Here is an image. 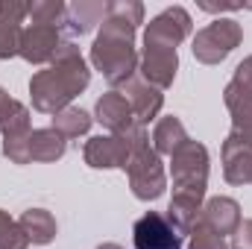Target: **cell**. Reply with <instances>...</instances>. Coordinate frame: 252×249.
I'll return each mask as SVG.
<instances>
[{"instance_id": "obj_1", "label": "cell", "mask_w": 252, "mask_h": 249, "mask_svg": "<svg viewBox=\"0 0 252 249\" xmlns=\"http://www.w3.org/2000/svg\"><path fill=\"white\" fill-rule=\"evenodd\" d=\"M88 79H91V70H88L85 59L79 56V50L70 41H64L56 59L50 62V67L38 70L30 79L32 109L44 112V115H59L70 106V100L79 91H85Z\"/></svg>"}, {"instance_id": "obj_2", "label": "cell", "mask_w": 252, "mask_h": 249, "mask_svg": "<svg viewBox=\"0 0 252 249\" xmlns=\"http://www.w3.org/2000/svg\"><path fill=\"white\" fill-rule=\"evenodd\" d=\"M91 62L106 76L112 88H124L138 70V53H135V27L121 18L106 15L103 30L91 47Z\"/></svg>"}, {"instance_id": "obj_3", "label": "cell", "mask_w": 252, "mask_h": 249, "mask_svg": "<svg viewBox=\"0 0 252 249\" xmlns=\"http://www.w3.org/2000/svg\"><path fill=\"white\" fill-rule=\"evenodd\" d=\"M126 173H129V187L138 199L150 202V199H158L167 187L164 179V167H161V156L150 147V138H147V129L138 135L135 141V150H132V158L126 164Z\"/></svg>"}, {"instance_id": "obj_4", "label": "cell", "mask_w": 252, "mask_h": 249, "mask_svg": "<svg viewBox=\"0 0 252 249\" xmlns=\"http://www.w3.org/2000/svg\"><path fill=\"white\" fill-rule=\"evenodd\" d=\"M170 173H173V193L202 196L208 185V150L188 138L170 156Z\"/></svg>"}, {"instance_id": "obj_5", "label": "cell", "mask_w": 252, "mask_h": 249, "mask_svg": "<svg viewBox=\"0 0 252 249\" xmlns=\"http://www.w3.org/2000/svg\"><path fill=\"white\" fill-rule=\"evenodd\" d=\"M244 38V30L232 18H220L193 35V56L202 64H220Z\"/></svg>"}, {"instance_id": "obj_6", "label": "cell", "mask_w": 252, "mask_h": 249, "mask_svg": "<svg viewBox=\"0 0 252 249\" xmlns=\"http://www.w3.org/2000/svg\"><path fill=\"white\" fill-rule=\"evenodd\" d=\"M144 132V126H135L124 135H97L85 144L82 156H85V164L88 167H97V170H106V167H121L126 170L129 158H132V150H135V141L138 135Z\"/></svg>"}, {"instance_id": "obj_7", "label": "cell", "mask_w": 252, "mask_h": 249, "mask_svg": "<svg viewBox=\"0 0 252 249\" xmlns=\"http://www.w3.org/2000/svg\"><path fill=\"white\" fill-rule=\"evenodd\" d=\"M182 238L185 235L158 211H147L132 226L135 249H182Z\"/></svg>"}, {"instance_id": "obj_8", "label": "cell", "mask_w": 252, "mask_h": 249, "mask_svg": "<svg viewBox=\"0 0 252 249\" xmlns=\"http://www.w3.org/2000/svg\"><path fill=\"white\" fill-rule=\"evenodd\" d=\"M188 35H190V15L182 6H170L147 24L144 44H158V47H173L176 50V44H182Z\"/></svg>"}, {"instance_id": "obj_9", "label": "cell", "mask_w": 252, "mask_h": 249, "mask_svg": "<svg viewBox=\"0 0 252 249\" xmlns=\"http://www.w3.org/2000/svg\"><path fill=\"white\" fill-rule=\"evenodd\" d=\"M62 27H47V24H30L21 32V50L18 56H24L30 64H44L53 62L56 53L62 50Z\"/></svg>"}, {"instance_id": "obj_10", "label": "cell", "mask_w": 252, "mask_h": 249, "mask_svg": "<svg viewBox=\"0 0 252 249\" xmlns=\"http://www.w3.org/2000/svg\"><path fill=\"white\" fill-rule=\"evenodd\" d=\"M176 67H179V56H176L173 47L144 44V56H141V79L144 82H150L153 88L164 91V88L173 85Z\"/></svg>"}, {"instance_id": "obj_11", "label": "cell", "mask_w": 252, "mask_h": 249, "mask_svg": "<svg viewBox=\"0 0 252 249\" xmlns=\"http://www.w3.org/2000/svg\"><path fill=\"white\" fill-rule=\"evenodd\" d=\"M223 176L229 185H252V144L235 132L223 141Z\"/></svg>"}, {"instance_id": "obj_12", "label": "cell", "mask_w": 252, "mask_h": 249, "mask_svg": "<svg viewBox=\"0 0 252 249\" xmlns=\"http://www.w3.org/2000/svg\"><path fill=\"white\" fill-rule=\"evenodd\" d=\"M241 205L232 199V196H214V199H208L205 205H202V211H199V220L196 223H202L205 229H211L214 235H235V229L241 226Z\"/></svg>"}, {"instance_id": "obj_13", "label": "cell", "mask_w": 252, "mask_h": 249, "mask_svg": "<svg viewBox=\"0 0 252 249\" xmlns=\"http://www.w3.org/2000/svg\"><path fill=\"white\" fill-rule=\"evenodd\" d=\"M94 115H97V121L109 129V135H124L129 129H135V112H132V106H129V100H126L121 91H109V94H103L100 100H97V109H94Z\"/></svg>"}, {"instance_id": "obj_14", "label": "cell", "mask_w": 252, "mask_h": 249, "mask_svg": "<svg viewBox=\"0 0 252 249\" xmlns=\"http://www.w3.org/2000/svg\"><path fill=\"white\" fill-rule=\"evenodd\" d=\"M30 15V3L3 0L0 3V59H12L21 50V21Z\"/></svg>"}, {"instance_id": "obj_15", "label": "cell", "mask_w": 252, "mask_h": 249, "mask_svg": "<svg viewBox=\"0 0 252 249\" xmlns=\"http://www.w3.org/2000/svg\"><path fill=\"white\" fill-rule=\"evenodd\" d=\"M121 94L129 100V106H132V112H135V124H138V126L150 124V121L161 112V103H164L161 91H158V88H153L150 82L138 79V76H132V79L126 82Z\"/></svg>"}, {"instance_id": "obj_16", "label": "cell", "mask_w": 252, "mask_h": 249, "mask_svg": "<svg viewBox=\"0 0 252 249\" xmlns=\"http://www.w3.org/2000/svg\"><path fill=\"white\" fill-rule=\"evenodd\" d=\"M106 12H109V3H100V0H79V3L67 6L64 30H67L70 35H85V32H91L100 21H106Z\"/></svg>"}, {"instance_id": "obj_17", "label": "cell", "mask_w": 252, "mask_h": 249, "mask_svg": "<svg viewBox=\"0 0 252 249\" xmlns=\"http://www.w3.org/2000/svg\"><path fill=\"white\" fill-rule=\"evenodd\" d=\"M64 147H67V141L53 126L30 132V161H56L64 156Z\"/></svg>"}, {"instance_id": "obj_18", "label": "cell", "mask_w": 252, "mask_h": 249, "mask_svg": "<svg viewBox=\"0 0 252 249\" xmlns=\"http://www.w3.org/2000/svg\"><path fill=\"white\" fill-rule=\"evenodd\" d=\"M18 226L24 229L30 244H50L56 238V220L44 208H30L18 217Z\"/></svg>"}, {"instance_id": "obj_19", "label": "cell", "mask_w": 252, "mask_h": 249, "mask_svg": "<svg viewBox=\"0 0 252 249\" xmlns=\"http://www.w3.org/2000/svg\"><path fill=\"white\" fill-rule=\"evenodd\" d=\"M0 132H3V141L6 138H30V109L12 97L3 100L0 106Z\"/></svg>"}, {"instance_id": "obj_20", "label": "cell", "mask_w": 252, "mask_h": 249, "mask_svg": "<svg viewBox=\"0 0 252 249\" xmlns=\"http://www.w3.org/2000/svg\"><path fill=\"white\" fill-rule=\"evenodd\" d=\"M185 141H188V132L179 118H161L153 129V150L158 156H173Z\"/></svg>"}, {"instance_id": "obj_21", "label": "cell", "mask_w": 252, "mask_h": 249, "mask_svg": "<svg viewBox=\"0 0 252 249\" xmlns=\"http://www.w3.org/2000/svg\"><path fill=\"white\" fill-rule=\"evenodd\" d=\"M223 100H226L229 109H235L241 103H252V56L235 67V79L226 85Z\"/></svg>"}, {"instance_id": "obj_22", "label": "cell", "mask_w": 252, "mask_h": 249, "mask_svg": "<svg viewBox=\"0 0 252 249\" xmlns=\"http://www.w3.org/2000/svg\"><path fill=\"white\" fill-rule=\"evenodd\" d=\"M50 126L62 135L64 141H70V138H79V135H85V132L91 129V118H88V112L67 106L64 112L53 115V124H50Z\"/></svg>"}, {"instance_id": "obj_23", "label": "cell", "mask_w": 252, "mask_h": 249, "mask_svg": "<svg viewBox=\"0 0 252 249\" xmlns=\"http://www.w3.org/2000/svg\"><path fill=\"white\" fill-rule=\"evenodd\" d=\"M32 24H47V27H64V18H67V6L59 0H38V3H30V15Z\"/></svg>"}, {"instance_id": "obj_24", "label": "cell", "mask_w": 252, "mask_h": 249, "mask_svg": "<svg viewBox=\"0 0 252 249\" xmlns=\"http://www.w3.org/2000/svg\"><path fill=\"white\" fill-rule=\"evenodd\" d=\"M30 241L24 235V229L18 226V220H12L6 211H0V249H27Z\"/></svg>"}, {"instance_id": "obj_25", "label": "cell", "mask_w": 252, "mask_h": 249, "mask_svg": "<svg viewBox=\"0 0 252 249\" xmlns=\"http://www.w3.org/2000/svg\"><path fill=\"white\" fill-rule=\"evenodd\" d=\"M188 249H229V244H226L220 235H214L211 229H205L202 223H196L193 232H190Z\"/></svg>"}, {"instance_id": "obj_26", "label": "cell", "mask_w": 252, "mask_h": 249, "mask_svg": "<svg viewBox=\"0 0 252 249\" xmlns=\"http://www.w3.org/2000/svg\"><path fill=\"white\" fill-rule=\"evenodd\" d=\"M229 112H232V126H235L232 132L252 144V103H241V106H235Z\"/></svg>"}, {"instance_id": "obj_27", "label": "cell", "mask_w": 252, "mask_h": 249, "mask_svg": "<svg viewBox=\"0 0 252 249\" xmlns=\"http://www.w3.org/2000/svg\"><path fill=\"white\" fill-rule=\"evenodd\" d=\"M229 249H252V220H241V226L232 235V247Z\"/></svg>"}, {"instance_id": "obj_28", "label": "cell", "mask_w": 252, "mask_h": 249, "mask_svg": "<svg viewBox=\"0 0 252 249\" xmlns=\"http://www.w3.org/2000/svg\"><path fill=\"white\" fill-rule=\"evenodd\" d=\"M97 249H124V247H118V244H103V247H97Z\"/></svg>"}, {"instance_id": "obj_29", "label": "cell", "mask_w": 252, "mask_h": 249, "mask_svg": "<svg viewBox=\"0 0 252 249\" xmlns=\"http://www.w3.org/2000/svg\"><path fill=\"white\" fill-rule=\"evenodd\" d=\"M6 97H9V94H6V91L0 88V106H3V100H6Z\"/></svg>"}]
</instances>
